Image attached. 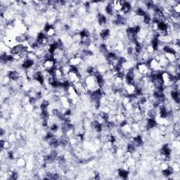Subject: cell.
Returning a JSON list of instances; mask_svg holds the SVG:
<instances>
[{
	"mask_svg": "<svg viewBox=\"0 0 180 180\" xmlns=\"http://www.w3.org/2000/svg\"><path fill=\"white\" fill-rule=\"evenodd\" d=\"M137 69L143 76H147L149 68L147 63H138L136 66Z\"/></svg>",
	"mask_w": 180,
	"mask_h": 180,
	"instance_id": "1",
	"label": "cell"
},
{
	"mask_svg": "<svg viewBox=\"0 0 180 180\" xmlns=\"http://www.w3.org/2000/svg\"><path fill=\"white\" fill-rule=\"evenodd\" d=\"M124 89L128 96H132V95L136 94L137 88L134 84H130L126 83L124 84Z\"/></svg>",
	"mask_w": 180,
	"mask_h": 180,
	"instance_id": "2",
	"label": "cell"
},
{
	"mask_svg": "<svg viewBox=\"0 0 180 180\" xmlns=\"http://www.w3.org/2000/svg\"><path fill=\"white\" fill-rule=\"evenodd\" d=\"M68 78L69 82H70V84H74V83L80 82V78L79 74L76 71L71 70V72L68 74Z\"/></svg>",
	"mask_w": 180,
	"mask_h": 180,
	"instance_id": "3",
	"label": "cell"
},
{
	"mask_svg": "<svg viewBox=\"0 0 180 180\" xmlns=\"http://www.w3.org/2000/svg\"><path fill=\"white\" fill-rule=\"evenodd\" d=\"M83 59L79 57H73L69 60L68 64L72 67H78L82 64Z\"/></svg>",
	"mask_w": 180,
	"mask_h": 180,
	"instance_id": "4",
	"label": "cell"
},
{
	"mask_svg": "<svg viewBox=\"0 0 180 180\" xmlns=\"http://www.w3.org/2000/svg\"><path fill=\"white\" fill-rule=\"evenodd\" d=\"M44 67L46 70L52 72L55 68V61L53 59L47 60L44 63Z\"/></svg>",
	"mask_w": 180,
	"mask_h": 180,
	"instance_id": "5",
	"label": "cell"
},
{
	"mask_svg": "<svg viewBox=\"0 0 180 180\" xmlns=\"http://www.w3.org/2000/svg\"><path fill=\"white\" fill-rule=\"evenodd\" d=\"M124 1H112L113 4V8L115 12L118 13L122 9V6L124 4Z\"/></svg>",
	"mask_w": 180,
	"mask_h": 180,
	"instance_id": "6",
	"label": "cell"
},
{
	"mask_svg": "<svg viewBox=\"0 0 180 180\" xmlns=\"http://www.w3.org/2000/svg\"><path fill=\"white\" fill-rule=\"evenodd\" d=\"M165 56L167 58V60L168 61V62L170 64H172V63L175 62V61H177L176 59V56H175V53L172 52H165Z\"/></svg>",
	"mask_w": 180,
	"mask_h": 180,
	"instance_id": "7",
	"label": "cell"
},
{
	"mask_svg": "<svg viewBox=\"0 0 180 180\" xmlns=\"http://www.w3.org/2000/svg\"><path fill=\"white\" fill-rule=\"evenodd\" d=\"M23 49H24L23 46L22 44H18L11 49V54L12 55L20 54L23 52Z\"/></svg>",
	"mask_w": 180,
	"mask_h": 180,
	"instance_id": "8",
	"label": "cell"
},
{
	"mask_svg": "<svg viewBox=\"0 0 180 180\" xmlns=\"http://www.w3.org/2000/svg\"><path fill=\"white\" fill-rule=\"evenodd\" d=\"M61 70L63 74H64V75H68L72 70V66H70L69 64H66V65H64L61 67Z\"/></svg>",
	"mask_w": 180,
	"mask_h": 180,
	"instance_id": "9",
	"label": "cell"
},
{
	"mask_svg": "<svg viewBox=\"0 0 180 180\" xmlns=\"http://www.w3.org/2000/svg\"><path fill=\"white\" fill-rule=\"evenodd\" d=\"M27 161L23 157H20L16 160V165L18 167H25Z\"/></svg>",
	"mask_w": 180,
	"mask_h": 180,
	"instance_id": "10",
	"label": "cell"
},
{
	"mask_svg": "<svg viewBox=\"0 0 180 180\" xmlns=\"http://www.w3.org/2000/svg\"><path fill=\"white\" fill-rule=\"evenodd\" d=\"M125 163H126V164L127 165V166H128V167H132V166L136 165L137 160L134 159L133 157H130V158H128L127 160H126Z\"/></svg>",
	"mask_w": 180,
	"mask_h": 180,
	"instance_id": "11",
	"label": "cell"
},
{
	"mask_svg": "<svg viewBox=\"0 0 180 180\" xmlns=\"http://www.w3.org/2000/svg\"><path fill=\"white\" fill-rule=\"evenodd\" d=\"M35 106L31 104H26L25 106H23V109L25 111L26 113H33V112L35 110Z\"/></svg>",
	"mask_w": 180,
	"mask_h": 180,
	"instance_id": "12",
	"label": "cell"
},
{
	"mask_svg": "<svg viewBox=\"0 0 180 180\" xmlns=\"http://www.w3.org/2000/svg\"><path fill=\"white\" fill-rule=\"evenodd\" d=\"M170 167H172L173 172H179L180 166L179 163H177L174 161V163L172 164V165L170 166Z\"/></svg>",
	"mask_w": 180,
	"mask_h": 180,
	"instance_id": "13",
	"label": "cell"
},
{
	"mask_svg": "<svg viewBox=\"0 0 180 180\" xmlns=\"http://www.w3.org/2000/svg\"><path fill=\"white\" fill-rule=\"evenodd\" d=\"M172 10H173V13H178L179 14L180 13V3L178 2L172 7Z\"/></svg>",
	"mask_w": 180,
	"mask_h": 180,
	"instance_id": "14",
	"label": "cell"
}]
</instances>
